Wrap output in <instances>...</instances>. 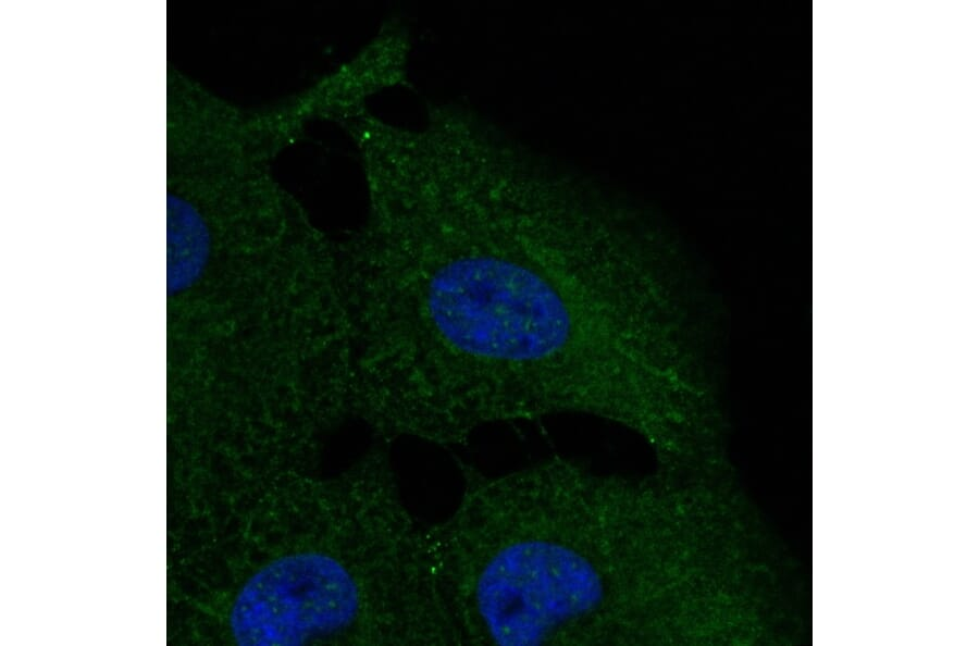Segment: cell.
I'll list each match as a JSON object with an SVG mask.
<instances>
[{"mask_svg": "<svg viewBox=\"0 0 979 646\" xmlns=\"http://www.w3.org/2000/svg\"><path fill=\"white\" fill-rule=\"evenodd\" d=\"M363 176L367 218L337 251L352 403L380 431L451 446L583 414L641 437L672 413L703 331L676 244L459 104L392 135Z\"/></svg>", "mask_w": 979, "mask_h": 646, "instance_id": "1", "label": "cell"}, {"mask_svg": "<svg viewBox=\"0 0 979 646\" xmlns=\"http://www.w3.org/2000/svg\"><path fill=\"white\" fill-rule=\"evenodd\" d=\"M424 532L459 645H714L732 597L731 514L711 480L554 457L462 468Z\"/></svg>", "mask_w": 979, "mask_h": 646, "instance_id": "2", "label": "cell"}, {"mask_svg": "<svg viewBox=\"0 0 979 646\" xmlns=\"http://www.w3.org/2000/svg\"><path fill=\"white\" fill-rule=\"evenodd\" d=\"M364 591L320 552L280 557L249 577L234 599L230 629L239 645H297L352 624Z\"/></svg>", "mask_w": 979, "mask_h": 646, "instance_id": "3", "label": "cell"}]
</instances>
